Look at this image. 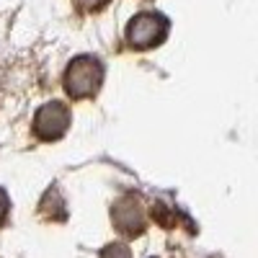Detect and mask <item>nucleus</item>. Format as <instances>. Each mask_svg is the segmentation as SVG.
I'll use <instances>...</instances> for the list:
<instances>
[{
	"label": "nucleus",
	"instance_id": "nucleus-1",
	"mask_svg": "<svg viewBox=\"0 0 258 258\" xmlns=\"http://www.w3.org/2000/svg\"><path fill=\"white\" fill-rule=\"evenodd\" d=\"M101 83H103V64L93 54L75 57L68 68H64V75H62L64 93H68L73 101L93 98L101 91Z\"/></svg>",
	"mask_w": 258,
	"mask_h": 258
},
{
	"label": "nucleus",
	"instance_id": "nucleus-2",
	"mask_svg": "<svg viewBox=\"0 0 258 258\" xmlns=\"http://www.w3.org/2000/svg\"><path fill=\"white\" fill-rule=\"evenodd\" d=\"M168 31H170V21L158 13V11H142L137 13L132 21L126 24L124 29V39L132 49H153V47H160L163 41L168 39Z\"/></svg>",
	"mask_w": 258,
	"mask_h": 258
},
{
	"label": "nucleus",
	"instance_id": "nucleus-3",
	"mask_svg": "<svg viewBox=\"0 0 258 258\" xmlns=\"http://www.w3.org/2000/svg\"><path fill=\"white\" fill-rule=\"evenodd\" d=\"M111 222L126 238L142 235L147 230V204H145L142 194H137V191L121 194L111 207Z\"/></svg>",
	"mask_w": 258,
	"mask_h": 258
},
{
	"label": "nucleus",
	"instance_id": "nucleus-4",
	"mask_svg": "<svg viewBox=\"0 0 258 258\" xmlns=\"http://www.w3.org/2000/svg\"><path fill=\"white\" fill-rule=\"evenodd\" d=\"M70 124H73L70 106L62 101H49L34 116V135L41 142H57L68 135Z\"/></svg>",
	"mask_w": 258,
	"mask_h": 258
},
{
	"label": "nucleus",
	"instance_id": "nucleus-5",
	"mask_svg": "<svg viewBox=\"0 0 258 258\" xmlns=\"http://www.w3.org/2000/svg\"><path fill=\"white\" fill-rule=\"evenodd\" d=\"M101 258H132V250L124 243H109L101 250Z\"/></svg>",
	"mask_w": 258,
	"mask_h": 258
},
{
	"label": "nucleus",
	"instance_id": "nucleus-6",
	"mask_svg": "<svg viewBox=\"0 0 258 258\" xmlns=\"http://www.w3.org/2000/svg\"><path fill=\"white\" fill-rule=\"evenodd\" d=\"M111 0H75V6L80 8V11H85V13H93V11H101V8H106Z\"/></svg>",
	"mask_w": 258,
	"mask_h": 258
},
{
	"label": "nucleus",
	"instance_id": "nucleus-7",
	"mask_svg": "<svg viewBox=\"0 0 258 258\" xmlns=\"http://www.w3.org/2000/svg\"><path fill=\"white\" fill-rule=\"evenodd\" d=\"M8 212H11V199H8V194L0 188V225H6Z\"/></svg>",
	"mask_w": 258,
	"mask_h": 258
}]
</instances>
